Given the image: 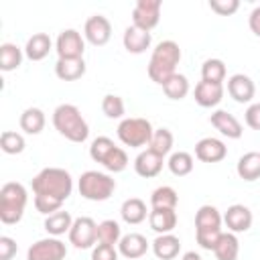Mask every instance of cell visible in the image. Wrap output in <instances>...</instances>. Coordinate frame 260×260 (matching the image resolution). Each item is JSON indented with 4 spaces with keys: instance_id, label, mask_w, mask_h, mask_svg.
Here are the masks:
<instances>
[{
    "instance_id": "4316f807",
    "label": "cell",
    "mask_w": 260,
    "mask_h": 260,
    "mask_svg": "<svg viewBox=\"0 0 260 260\" xmlns=\"http://www.w3.org/2000/svg\"><path fill=\"white\" fill-rule=\"evenodd\" d=\"M45 112L41 108H26L22 114H20V130H24L26 134H41L43 128H45Z\"/></svg>"
},
{
    "instance_id": "d6986e66",
    "label": "cell",
    "mask_w": 260,
    "mask_h": 260,
    "mask_svg": "<svg viewBox=\"0 0 260 260\" xmlns=\"http://www.w3.org/2000/svg\"><path fill=\"white\" fill-rule=\"evenodd\" d=\"M148 223L156 234H171L177 228V211L167 207H152L148 213Z\"/></svg>"
},
{
    "instance_id": "277c9868",
    "label": "cell",
    "mask_w": 260,
    "mask_h": 260,
    "mask_svg": "<svg viewBox=\"0 0 260 260\" xmlns=\"http://www.w3.org/2000/svg\"><path fill=\"white\" fill-rule=\"evenodd\" d=\"M26 201H28V195L22 183H16V181L4 183L0 189V221L6 225L18 223L24 215Z\"/></svg>"
},
{
    "instance_id": "8d00e7d4",
    "label": "cell",
    "mask_w": 260,
    "mask_h": 260,
    "mask_svg": "<svg viewBox=\"0 0 260 260\" xmlns=\"http://www.w3.org/2000/svg\"><path fill=\"white\" fill-rule=\"evenodd\" d=\"M24 136L18 134V132H12V130H4L0 134V148L6 152V154H20L24 150Z\"/></svg>"
},
{
    "instance_id": "e575fe53",
    "label": "cell",
    "mask_w": 260,
    "mask_h": 260,
    "mask_svg": "<svg viewBox=\"0 0 260 260\" xmlns=\"http://www.w3.org/2000/svg\"><path fill=\"white\" fill-rule=\"evenodd\" d=\"M122 240V230L120 223L114 219H104L102 223H98V242L100 244H110L116 246Z\"/></svg>"
},
{
    "instance_id": "ee69618b",
    "label": "cell",
    "mask_w": 260,
    "mask_h": 260,
    "mask_svg": "<svg viewBox=\"0 0 260 260\" xmlns=\"http://www.w3.org/2000/svg\"><path fill=\"white\" fill-rule=\"evenodd\" d=\"M118 250L110 244H98L91 250V260H118Z\"/></svg>"
},
{
    "instance_id": "7a4b0ae2",
    "label": "cell",
    "mask_w": 260,
    "mask_h": 260,
    "mask_svg": "<svg viewBox=\"0 0 260 260\" xmlns=\"http://www.w3.org/2000/svg\"><path fill=\"white\" fill-rule=\"evenodd\" d=\"M181 61V49L175 41H160L148 61V77L162 85L171 75L177 73V65Z\"/></svg>"
},
{
    "instance_id": "836d02e7",
    "label": "cell",
    "mask_w": 260,
    "mask_h": 260,
    "mask_svg": "<svg viewBox=\"0 0 260 260\" xmlns=\"http://www.w3.org/2000/svg\"><path fill=\"white\" fill-rule=\"evenodd\" d=\"M169 171L175 175V177H185L193 171V156L185 150H179V152H173L169 156Z\"/></svg>"
},
{
    "instance_id": "30bf717a",
    "label": "cell",
    "mask_w": 260,
    "mask_h": 260,
    "mask_svg": "<svg viewBox=\"0 0 260 260\" xmlns=\"http://www.w3.org/2000/svg\"><path fill=\"white\" fill-rule=\"evenodd\" d=\"M65 256L67 248L59 238L37 240L26 252V260H63Z\"/></svg>"
},
{
    "instance_id": "c3c4849f",
    "label": "cell",
    "mask_w": 260,
    "mask_h": 260,
    "mask_svg": "<svg viewBox=\"0 0 260 260\" xmlns=\"http://www.w3.org/2000/svg\"><path fill=\"white\" fill-rule=\"evenodd\" d=\"M181 260H201V256H199L197 252H193V250H191V252H185Z\"/></svg>"
},
{
    "instance_id": "8992f818",
    "label": "cell",
    "mask_w": 260,
    "mask_h": 260,
    "mask_svg": "<svg viewBox=\"0 0 260 260\" xmlns=\"http://www.w3.org/2000/svg\"><path fill=\"white\" fill-rule=\"evenodd\" d=\"M152 134H154V128L146 118H124L118 124V138L122 144L130 148L148 146Z\"/></svg>"
},
{
    "instance_id": "7c38bea8",
    "label": "cell",
    "mask_w": 260,
    "mask_h": 260,
    "mask_svg": "<svg viewBox=\"0 0 260 260\" xmlns=\"http://www.w3.org/2000/svg\"><path fill=\"white\" fill-rule=\"evenodd\" d=\"M252 211L242 205V203H234L228 207V211L223 213V221L228 225V230L232 234H242V232H248L252 228Z\"/></svg>"
},
{
    "instance_id": "8fae6325",
    "label": "cell",
    "mask_w": 260,
    "mask_h": 260,
    "mask_svg": "<svg viewBox=\"0 0 260 260\" xmlns=\"http://www.w3.org/2000/svg\"><path fill=\"white\" fill-rule=\"evenodd\" d=\"M83 37L93 47H104L112 37V22L104 14H93L85 20Z\"/></svg>"
},
{
    "instance_id": "44dd1931",
    "label": "cell",
    "mask_w": 260,
    "mask_h": 260,
    "mask_svg": "<svg viewBox=\"0 0 260 260\" xmlns=\"http://www.w3.org/2000/svg\"><path fill=\"white\" fill-rule=\"evenodd\" d=\"M150 32L142 30V28H136V26H126L124 30V37H122V43H124V49L128 53H134V55H140L144 53L148 47H150Z\"/></svg>"
},
{
    "instance_id": "3957f363",
    "label": "cell",
    "mask_w": 260,
    "mask_h": 260,
    "mask_svg": "<svg viewBox=\"0 0 260 260\" xmlns=\"http://www.w3.org/2000/svg\"><path fill=\"white\" fill-rule=\"evenodd\" d=\"M53 126L61 136H65L67 140L77 142V144L85 142L89 136V126H87L85 118L81 116L79 108L73 104H61L55 108Z\"/></svg>"
},
{
    "instance_id": "d6a6232c",
    "label": "cell",
    "mask_w": 260,
    "mask_h": 260,
    "mask_svg": "<svg viewBox=\"0 0 260 260\" xmlns=\"http://www.w3.org/2000/svg\"><path fill=\"white\" fill-rule=\"evenodd\" d=\"M179 203V195L173 187L169 185H162V187H156L152 193H150V205L152 207H167V209H175Z\"/></svg>"
},
{
    "instance_id": "ab89813d",
    "label": "cell",
    "mask_w": 260,
    "mask_h": 260,
    "mask_svg": "<svg viewBox=\"0 0 260 260\" xmlns=\"http://www.w3.org/2000/svg\"><path fill=\"white\" fill-rule=\"evenodd\" d=\"M102 165H104V169L110 171V173H122V171L128 167V154H126L124 148L114 146V150L106 156V160H104Z\"/></svg>"
},
{
    "instance_id": "b9f144b4",
    "label": "cell",
    "mask_w": 260,
    "mask_h": 260,
    "mask_svg": "<svg viewBox=\"0 0 260 260\" xmlns=\"http://www.w3.org/2000/svg\"><path fill=\"white\" fill-rule=\"evenodd\" d=\"M221 234H223L221 230H205V232H195V238H197V244H199L203 250L213 252V248L217 246Z\"/></svg>"
},
{
    "instance_id": "e0dca14e",
    "label": "cell",
    "mask_w": 260,
    "mask_h": 260,
    "mask_svg": "<svg viewBox=\"0 0 260 260\" xmlns=\"http://www.w3.org/2000/svg\"><path fill=\"white\" fill-rule=\"evenodd\" d=\"M148 240L142 236V234H136V232H130L126 236H122V240L118 242V252L128 258V260H136V258H142L148 250Z\"/></svg>"
},
{
    "instance_id": "74e56055",
    "label": "cell",
    "mask_w": 260,
    "mask_h": 260,
    "mask_svg": "<svg viewBox=\"0 0 260 260\" xmlns=\"http://www.w3.org/2000/svg\"><path fill=\"white\" fill-rule=\"evenodd\" d=\"M102 112H104L110 120L122 118L124 112H126V108H124V100H122L120 95H116V93H108V95H104V100H102Z\"/></svg>"
},
{
    "instance_id": "f6af8a7d",
    "label": "cell",
    "mask_w": 260,
    "mask_h": 260,
    "mask_svg": "<svg viewBox=\"0 0 260 260\" xmlns=\"http://www.w3.org/2000/svg\"><path fill=\"white\" fill-rule=\"evenodd\" d=\"M16 240L8 238V236H0V260H12L16 256Z\"/></svg>"
},
{
    "instance_id": "7402d4cb",
    "label": "cell",
    "mask_w": 260,
    "mask_h": 260,
    "mask_svg": "<svg viewBox=\"0 0 260 260\" xmlns=\"http://www.w3.org/2000/svg\"><path fill=\"white\" fill-rule=\"evenodd\" d=\"M55 75L61 81H77L85 75V61L79 59H57L55 63Z\"/></svg>"
},
{
    "instance_id": "f1b7e54d",
    "label": "cell",
    "mask_w": 260,
    "mask_h": 260,
    "mask_svg": "<svg viewBox=\"0 0 260 260\" xmlns=\"http://www.w3.org/2000/svg\"><path fill=\"white\" fill-rule=\"evenodd\" d=\"M213 254L217 260H238L240 254V242L236 238V234L232 232H223L217 246L213 248Z\"/></svg>"
},
{
    "instance_id": "ba28073f",
    "label": "cell",
    "mask_w": 260,
    "mask_h": 260,
    "mask_svg": "<svg viewBox=\"0 0 260 260\" xmlns=\"http://www.w3.org/2000/svg\"><path fill=\"white\" fill-rule=\"evenodd\" d=\"M69 242L79 250L91 248L98 242V223L87 215L73 219V225L69 230Z\"/></svg>"
},
{
    "instance_id": "ffe728a7",
    "label": "cell",
    "mask_w": 260,
    "mask_h": 260,
    "mask_svg": "<svg viewBox=\"0 0 260 260\" xmlns=\"http://www.w3.org/2000/svg\"><path fill=\"white\" fill-rule=\"evenodd\" d=\"M150 246L158 260H173L181 252V240L173 234H158Z\"/></svg>"
},
{
    "instance_id": "2e32d148",
    "label": "cell",
    "mask_w": 260,
    "mask_h": 260,
    "mask_svg": "<svg viewBox=\"0 0 260 260\" xmlns=\"http://www.w3.org/2000/svg\"><path fill=\"white\" fill-rule=\"evenodd\" d=\"M162 162H165V158L160 154L146 148V150L138 152V156L134 158V171H136V175H140L144 179H150V177H156L162 171Z\"/></svg>"
},
{
    "instance_id": "9c48e42d",
    "label": "cell",
    "mask_w": 260,
    "mask_h": 260,
    "mask_svg": "<svg viewBox=\"0 0 260 260\" xmlns=\"http://www.w3.org/2000/svg\"><path fill=\"white\" fill-rule=\"evenodd\" d=\"M55 51H57L59 59H79V57H83L85 41L79 30L65 28L59 32V37L55 41Z\"/></svg>"
},
{
    "instance_id": "f35d334b",
    "label": "cell",
    "mask_w": 260,
    "mask_h": 260,
    "mask_svg": "<svg viewBox=\"0 0 260 260\" xmlns=\"http://www.w3.org/2000/svg\"><path fill=\"white\" fill-rule=\"evenodd\" d=\"M114 140L112 138H108V136H98L93 142H91V146H89V156L95 160V162H104L106 160V156L114 150Z\"/></svg>"
},
{
    "instance_id": "5bb4252c",
    "label": "cell",
    "mask_w": 260,
    "mask_h": 260,
    "mask_svg": "<svg viewBox=\"0 0 260 260\" xmlns=\"http://www.w3.org/2000/svg\"><path fill=\"white\" fill-rule=\"evenodd\" d=\"M209 122H211V126L219 132V134H223V136H228V138H240L242 134H244V128H242V124H240V120L234 116V114H230V112H225V110H215L211 116H209Z\"/></svg>"
},
{
    "instance_id": "60d3db41",
    "label": "cell",
    "mask_w": 260,
    "mask_h": 260,
    "mask_svg": "<svg viewBox=\"0 0 260 260\" xmlns=\"http://www.w3.org/2000/svg\"><path fill=\"white\" fill-rule=\"evenodd\" d=\"M63 205V201L55 199V197H47V195H35V207L39 213L43 215H51L55 211H59Z\"/></svg>"
},
{
    "instance_id": "d590c367",
    "label": "cell",
    "mask_w": 260,
    "mask_h": 260,
    "mask_svg": "<svg viewBox=\"0 0 260 260\" xmlns=\"http://www.w3.org/2000/svg\"><path fill=\"white\" fill-rule=\"evenodd\" d=\"M201 79L211 83H223L225 79V63L221 59H207L201 65Z\"/></svg>"
},
{
    "instance_id": "d4e9b609",
    "label": "cell",
    "mask_w": 260,
    "mask_h": 260,
    "mask_svg": "<svg viewBox=\"0 0 260 260\" xmlns=\"http://www.w3.org/2000/svg\"><path fill=\"white\" fill-rule=\"evenodd\" d=\"M221 213L213 205H201L195 213V232H205V230H221Z\"/></svg>"
},
{
    "instance_id": "7bdbcfd3",
    "label": "cell",
    "mask_w": 260,
    "mask_h": 260,
    "mask_svg": "<svg viewBox=\"0 0 260 260\" xmlns=\"http://www.w3.org/2000/svg\"><path fill=\"white\" fill-rule=\"evenodd\" d=\"M209 8L219 16H232L240 8V2L238 0H209Z\"/></svg>"
},
{
    "instance_id": "484cf974",
    "label": "cell",
    "mask_w": 260,
    "mask_h": 260,
    "mask_svg": "<svg viewBox=\"0 0 260 260\" xmlns=\"http://www.w3.org/2000/svg\"><path fill=\"white\" fill-rule=\"evenodd\" d=\"M236 171H238V177L252 183L256 179H260V152H246L240 156L238 165H236Z\"/></svg>"
},
{
    "instance_id": "1f68e13d",
    "label": "cell",
    "mask_w": 260,
    "mask_h": 260,
    "mask_svg": "<svg viewBox=\"0 0 260 260\" xmlns=\"http://www.w3.org/2000/svg\"><path fill=\"white\" fill-rule=\"evenodd\" d=\"M173 142H175L173 132H171L169 128H158V130H154V134H152V138H150V142H148V148L165 158V156L171 152Z\"/></svg>"
},
{
    "instance_id": "603a6c76",
    "label": "cell",
    "mask_w": 260,
    "mask_h": 260,
    "mask_svg": "<svg viewBox=\"0 0 260 260\" xmlns=\"http://www.w3.org/2000/svg\"><path fill=\"white\" fill-rule=\"evenodd\" d=\"M51 47H53V41H51V37L47 32H35L24 45V55L30 61H41V59H45L49 55Z\"/></svg>"
},
{
    "instance_id": "4fadbf2b",
    "label": "cell",
    "mask_w": 260,
    "mask_h": 260,
    "mask_svg": "<svg viewBox=\"0 0 260 260\" xmlns=\"http://www.w3.org/2000/svg\"><path fill=\"white\" fill-rule=\"evenodd\" d=\"M195 156L201 162H219L228 156V146L219 140V138H201L195 144Z\"/></svg>"
},
{
    "instance_id": "bcb514c9",
    "label": "cell",
    "mask_w": 260,
    "mask_h": 260,
    "mask_svg": "<svg viewBox=\"0 0 260 260\" xmlns=\"http://www.w3.org/2000/svg\"><path fill=\"white\" fill-rule=\"evenodd\" d=\"M244 118H246V124L252 130H260V102L258 104H250L246 114H244Z\"/></svg>"
},
{
    "instance_id": "83f0119b",
    "label": "cell",
    "mask_w": 260,
    "mask_h": 260,
    "mask_svg": "<svg viewBox=\"0 0 260 260\" xmlns=\"http://www.w3.org/2000/svg\"><path fill=\"white\" fill-rule=\"evenodd\" d=\"M71 225H73L71 213H69V211H61V209L55 211V213H51V215H47V219H45V230H47V234H51L53 238H59V236H63L65 232L69 234Z\"/></svg>"
},
{
    "instance_id": "4dcf8cb0",
    "label": "cell",
    "mask_w": 260,
    "mask_h": 260,
    "mask_svg": "<svg viewBox=\"0 0 260 260\" xmlns=\"http://www.w3.org/2000/svg\"><path fill=\"white\" fill-rule=\"evenodd\" d=\"M162 91L169 100H183L189 93V79L183 73H175L162 83Z\"/></svg>"
},
{
    "instance_id": "6da1fadb",
    "label": "cell",
    "mask_w": 260,
    "mask_h": 260,
    "mask_svg": "<svg viewBox=\"0 0 260 260\" xmlns=\"http://www.w3.org/2000/svg\"><path fill=\"white\" fill-rule=\"evenodd\" d=\"M73 191V179L69 171L59 169V167H47L39 171L32 179V193L35 195H47L55 197L65 203V199Z\"/></svg>"
},
{
    "instance_id": "f546056e",
    "label": "cell",
    "mask_w": 260,
    "mask_h": 260,
    "mask_svg": "<svg viewBox=\"0 0 260 260\" xmlns=\"http://www.w3.org/2000/svg\"><path fill=\"white\" fill-rule=\"evenodd\" d=\"M22 63V49L14 43H2L0 45V69L2 71H14Z\"/></svg>"
},
{
    "instance_id": "5b68a950",
    "label": "cell",
    "mask_w": 260,
    "mask_h": 260,
    "mask_svg": "<svg viewBox=\"0 0 260 260\" xmlns=\"http://www.w3.org/2000/svg\"><path fill=\"white\" fill-rule=\"evenodd\" d=\"M79 195L87 201H106L116 191V181L100 171H85L77 181Z\"/></svg>"
},
{
    "instance_id": "7dc6e473",
    "label": "cell",
    "mask_w": 260,
    "mask_h": 260,
    "mask_svg": "<svg viewBox=\"0 0 260 260\" xmlns=\"http://www.w3.org/2000/svg\"><path fill=\"white\" fill-rule=\"evenodd\" d=\"M248 24H250V30H252L256 37H260V6H256V8L250 12Z\"/></svg>"
},
{
    "instance_id": "cb8c5ba5",
    "label": "cell",
    "mask_w": 260,
    "mask_h": 260,
    "mask_svg": "<svg viewBox=\"0 0 260 260\" xmlns=\"http://www.w3.org/2000/svg\"><path fill=\"white\" fill-rule=\"evenodd\" d=\"M148 213H150V211H146V203H144L142 199H138V197H130V199H126V201L122 203V207H120V215H122V219H124L126 223H130V225H138V223H142V221L146 219Z\"/></svg>"
},
{
    "instance_id": "ac0fdd59",
    "label": "cell",
    "mask_w": 260,
    "mask_h": 260,
    "mask_svg": "<svg viewBox=\"0 0 260 260\" xmlns=\"http://www.w3.org/2000/svg\"><path fill=\"white\" fill-rule=\"evenodd\" d=\"M195 102L201 108H213L223 100V83H211V81H199L195 85Z\"/></svg>"
},
{
    "instance_id": "52a82bcc",
    "label": "cell",
    "mask_w": 260,
    "mask_h": 260,
    "mask_svg": "<svg viewBox=\"0 0 260 260\" xmlns=\"http://www.w3.org/2000/svg\"><path fill=\"white\" fill-rule=\"evenodd\" d=\"M160 0H138L132 10V26L150 32L160 20Z\"/></svg>"
},
{
    "instance_id": "9a60e30c",
    "label": "cell",
    "mask_w": 260,
    "mask_h": 260,
    "mask_svg": "<svg viewBox=\"0 0 260 260\" xmlns=\"http://www.w3.org/2000/svg\"><path fill=\"white\" fill-rule=\"evenodd\" d=\"M228 93L238 102V104H248L252 102L254 93H256V85L254 81L244 75V73H236L228 79Z\"/></svg>"
}]
</instances>
